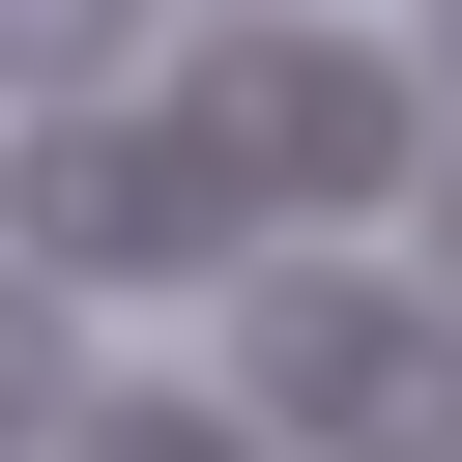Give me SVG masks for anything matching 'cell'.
Masks as SVG:
<instances>
[{
  "instance_id": "obj_1",
  "label": "cell",
  "mask_w": 462,
  "mask_h": 462,
  "mask_svg": "<svg viewBox=\"0 0 462 462\" xmlns=\"http://www.w3.org/2000/svg\"><path fill=\"white\" fill-rule=\"evenodd\" d=\"M404 144H433V87H404V58H346V29H231V58H202V173H231V202H289V173H318V202H375Z\"/></svg>"
},
{
  "instance_id": "obj_2",
  "label": "cell",
  "mask_w": 462,
  "mask_h": 462,
  "mask_svg": "<svg viewBox=\"0 0 462 462\" xmlns=\"http://www.w3.org/2000/svg\"><path fill=\"white\" fill-rule=\"evenodd\" d=\"M231 375H260V404H318V433H375V462H462V318H404V289H346V260H318V289H260V318H231Z\"/></svg>"
},
{
  "instance_id": "obj_3",
  "label": "cell",
  "mask_w": 462,
  "mask_h": 462,
  "mask_svg": "<svg viewBox=\"0 0 462 462\" xmlns=\"http://www.w3.org/2000/svg\"><path fill=\"white\" fill-rule=\"evenodd\" d=\"M0 231H29V289H173V260H231V173L202 144H0Z\"/></svg>"
},
{
  "instance_id": "obj_4",
  "label": "cell",
  "mask_w": 462,
  "mask_h": 462,
  "mask_svg": "<svg viewBox=\"0 0 462 462\" xmlns=\"http://www.w3.org/2000/svg\"><path fill=\"white\" fill-rule=\"evenodd\" d=\"M116 58H144V0H0V87H58V116H87ZM58 116H29V144H58Z\"/></svg>"
},
{
  "instance_id": "obj_5",
  "label": "cell",
  "mask_w": 462,
  "mask_h": 462,
  "mask_svg": "<svg viewBox=\"0 0 462 462\" xmlns=\"http://www.w3.org/2000/svg\"><path fill=\"white\" fill-rule=\"evenodd\" d=\"M87 462H260L231 404H87Z\"/></svg>"
}]
</instances>
